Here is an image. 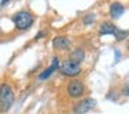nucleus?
<instances>
[{
  "label": "nucleus",
  "instance_id": "f257e3e1",
  "mask_svg": "<svg viewBox=\"0 0 129 114\" xmlns=\"http://www.w3.org/2000/svg\"><path fill=\"white\" fill-rule=\"evenodd\" d=\"M15 102V93L13 86L9 82L0 83V111L2 113H7L10 108L14 106Z\"/></svg>",
  "mask_w": 129,
  "mask_h": 114
},
{
  "label": "nucleus",
  "instance_id": "f03ea898",
  "mask_svg": "<svg viewBox=\"0 0 129 114\" xmlns=\"http://www.w3.org/2000/svg\"><path fill=\"white\" fill-rule=\"evenodd\" d=\"M11 21H13V24H14V27L17 28L18 31L22 32V31H28L29 28H32V25H34V22H35V18L29 11L21 10L11 17Z\"/></svg>",
  "mask_w": 129,
  "mask_h": 114
},
{
  "label": "nucleus",
  "instance_id": "7ed1b4c3",
  "mask_svg": "<svg viewBox=\"0 0 129 114\" xmlns=\"http://www.w3.org/2000/svg\"><path fill=\"white\" fill-rule=\"evenodd\" d=\"M85 83L81 79H72L67 85V93L71 99H79L85 93Z\"/></svg>",
  "mask_w": 129,
  "mask_h": 114
},
{
  "label": "nucleus",
  "instance_id": "20e7f679",
  "mask_svg": "<svg viewBox=\"0 0 129 114\" xmlns=\"http://www.w3.org/2000/svg\"><path fill=\"white\" fill-rule=\"evenodd\" d=\"M58 71L61 72V75H64V77L74 78V77H78V75L81 74L82 68H81V65H78V64L67 60V61H64L62 64H60Z\"/></svg>",
  "mask_w": 129,
  "mask_h": 114
},
{
  "label": "nucleus",
  "instance_id": "39448f33",
  "mask_svg": "<svg viewBox=\"0 0 129 114\" xmlns=\"http://www.w3.org/2000/svg\"><path fill=\"white\" fill-rule=\"evenodd\" d=\"M96 107V100L93 97H86V99H82L74 106L72 111L75 114H86L87 111L93 110Z\"/></svg>",
  "mask_w": 129,
  "mask_h": 114
},
{
  "label": "nucleus",
  "instance_id": "423d86ee",
  "mask_svg": "<svg viewBox=\"0 0 129 114\" xmlns=\"http://www.w3.org/2000/svg\"><path fill=\"white\" fill-rule=\"evenodd\" d=\"M60 68V60H58V57H53V60H51V64L47 67V68H45L42 72L39 74V79L40 81H46V79H49V78L51 77V75L54 74V72L57 71V70Z\"/></svg>",
  "mask_w": 129,
  "mask_h": 114
},
{
  "label": "nucleus",
  "instance_id": "0eeeda50",
  "mask_svg": "<svg viewBox=\"0 0 129 114\" xmlns=\"http://www.w3.org/2000/svg\"><path fill=\"white\" fill-rule=\"evenodd\" d=\"M51 44H53L54 50L64 52V50H68L71 47V40L67 36H56V38L51 40Z\"/></svg>",
  "mask_w": 129,
  "mask_h": 114
},
{
  "label": "nucleus",
  "instance_id": "6e6552de",
  "mask_svg": "<svg viewBox=\"0 0 129 114\" xmlns=\"http://www.w3.org/2000/svg\"><path fill=\"white\" fill-rule=\"evenodd\" d=\"M123 11H125V7L118 2L112 3V4L110 6V17H111L112 19H118L119 17H122Z\"/></svg>",
  "mask_w": 129,
  "mask_h": 114
},
{
  "label": "nucleus",
  "instance_id": "1a4fd4ad",
  "mask_svg": "<svg viewBox=\"0 0 129 114\" xmlns=\"http://www.w3.org/2000/svg\"><path fill=\"white\" fill-rule=\"evenodd\" d=\"M68 60L72 61V63H75V64H78V65H81V63L85 60V50L81 49V47L74 49L72 52H71L70 58H68Z\"/></svg>",
  "mask_w": 129,
  "mask_h": 114
},
{
  "label": "nucleus",
  "instance_id": "9d476101",
  "mask_svg": "<svg viewBox=\"0 0 129 114\" xmlns=\"http://www.w3.org/2000/svg\"><path fill=\"white\" fill-rule=\"evenodd\" d=\"M115 31H117V27L114 24H111V22H104V24H101L99 32L103 36V35H115Z\"/></svg>",
  "mask_w": 129,
  "mask_h": 114
},
{
  "label": "nucleus",
  "instance_id": "9b49d317",
  "mask_svg": "<svg viewBox=\"0 0 129 114\" xmlns=\"http://www.w3.org/2000/svg\"><path fill=\"white\" fill-rule=\"evenodd\" d=\"M114 36H115V39H117L118 42H121V40H123V39H126L129 36V31H126V29H118V28H117Z\"/></svg>",
  "mask_w": 129,
  "mask_h": 114
},
{
  "label": "nucleus",
  "instance_id": "f8f14e48",
  "mask_svg": "<svg viewBox=\"0 0 129 114\" xmlns=\"http://www.w3.org/2000/svg\"><path fill=\"white\" fill-rule=\"evenodd\" d=\"M94 19H96L94 14H87V15L83 17V24L85 25H90V24H93V22H94Z\"/></svg>",
  "mask_w": 129,
  "mask_h": 114
},
{
  "label": "nucleus",
  "instance_id": "ddd939ff",
  "mask_svg": "<svg viewBox=\"0 0 129 114\" xmlns=\"http://www.w3.org/2000/svg\"><path fill=\"white\" fill-rule=\"evenodd\" d=\"M45 36H46V32H45V31H39V32H38V35L35 36V40H39V39L45 38Z\"/></svg>",
  "mask_w": 129,
  "mask_h": 114
},
{
  "label": "nucleus",
  "instance_id": "4468645a",
  "mask_svg": "<svg viewBox=\"0 0 129 114\" xmlns=\"http://www.w3.org/2000/svg\"><path fill=\"white\" fill-rule=\"evenodd\" d=\"M122 93L125 95V96H129V82L126 83L125 86H123V89H122Z\"/></svg>",
  "mask_w": 129,
  "mask_h": 114
},
{
  "label": "nucleus",
  "instance_id": "2eb2a0df",
  "mask_svg": "<svg viewBox=\"0 0 129 114\" xmlns=\"http://www.w3.org/2000/svg\"><path fill=\"white\" fill-rule=\"evenodd\" d=\"M6 4H9V2H7V0H6V2H2V4H0V6H6Z\"/></svg>",
  "mask_w": 129,
  "mask_h": 114
},
{
  "label": "nucleus",
  "instance_id": "dca6fc26",
  "mask_svg": "<svg viewBox=\"0 0 129 114\" xmlns=\"http://www.w3.org/2000/svg\"><path fill=\"white\" fill-rule=\"evenodd\" d=\"M128 50H129V42H128Z\"/></svg>",
  "mask_w": 129,
  "mask_h": 114
}]
</instances>
